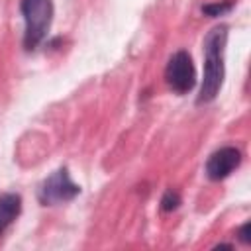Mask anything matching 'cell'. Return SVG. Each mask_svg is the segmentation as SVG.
Masks as SVG:
<instances>
[{"mask_svg": "<svg viewBox=\"0 0 251 251\" xmlns=\"http://www.w3.org/2000/svg\"><path fill=\"white\" fill-rule=\"evenodd\" d=\"M227 43V27L216 25L208 31L204 37V76L200 84V92L196 98V104H208L212 102L224 82V51Z\"/></svg>", "mask_w": 251, "mask_h": 251, "instance_id": "obj_1", "label": "cell"}, {"mask_svg": "<svg viewBox=\"0 0 251 251\" xmlns=\"http://www.w3.org/2000/svg\"><path fill=\"white\" fill-rule=\"evenodd\" d=\"M165 80L178 94H184V92L194 88V84H196V69H194L192 57H190L188 51H176L169 59L167 69H165Z\"/></svg>", "mask_w": 251, "mask_h": 251, "instance_id": "obj_3", "label": "cell"}, {"mask_svg": "<svg viewBox=\"0 0 251 251\" xmlns=\"http://www.w3.org/2000/svg\"><path fill=\"white\" fill-rule=\"evenodd\" d=\"M20 10L25 22L24 47L31 51L43 41V37L49 31L51 18H53V4L51 0H22Z\"/></svg>", "mask_w": 251, "mask_h": 251, "instance_id": "obj_2", "label": "cell"}, {"mask_svg": "<svg viewBox=\"0 0 251 251\" xmlns=\"http://www.w3.org/2000/svg\"><path fill=\"white\" fill-rule=\"evenodd\" d=\"M178 204H180V194H178L176 190H167V192L163 194V198H161V208H163L165 212L176 210Z\"/></svg>", "mask_w": 251, "mask_h": 251, "instance_id": "obj_8", "label": "cell"}, {"mask_svg": "<svg viewBox=\"0 0 251 251\" xmlns=\"http://www.w3.org/2000/svg\"><path fill=\"white\" fill-rule=\"evenodd\" d=\"M241 163V151L226 145L220 147L218 151H214L208 161H206V175L210 180H224L226 176H229Z\"/></svg>", "mask_w": 251, "mask_h": 251, "instance_id": "obj_5", "label": "cell"}, {"mask_svg": "<svg viewBox=\"0 0 251 251\" xmlns=\"http://www.w3.org/2000/svg\"><path fill=\"white\" fill-rule=\"evenodd\" d=\"M235 6L233 0H224V2H212V4H204L202 6V14L210 16V18H216V16H222L226 12H229L231 8Z\"/></svg>", "mask_w": 251, "mask_h": 251, "instance_id": "obj_7", "label": "cell"}, {"mask_svg": "<svg viewBox=\"0 0 251 251\" xmlns=\"http://www.w3.org/2000/svg\"><path fill=\"white\" fill-rule=\"evenodd\" d=\"M80 192V186L71 180L67 169H57L51 176L43 180L39 186V202L41 204H59V202H69Z\"/></svg>", "mask_w": 251, "mask_h": 251, "instance_id": "obj_4", "label": "cell"}, {"mask_svg": "<svg viewBox=\"0 0 251 251\" xmlns=\"http://www.w3.org/2000/svg\"><path fill=\"white\" fill-rule=\"evenodd\" d=\"M20 210H22V198H20V194H16V192H4V194H0V235L18 218Z\"/></svg>", "mask_w": 251, "mask_h": 251, "instance_id": "obj_6", "label": "cell"}, {"mask_svg": "<svg viewBox=\"0 0 251 251\" xmlns=\"http://www.w3.org/2000/svg\"><path fill=\"white\" fill-rule=\"evenodd\" d=\"M249 229H251V224H249V222H245V224L239 227V239H241L243 243H249V241H251V237H249Z\"/></svg>", "mask_w": 251, "mask_h": 251, "instance_id": "obj_9", "label": "cell"}]
</instances>
